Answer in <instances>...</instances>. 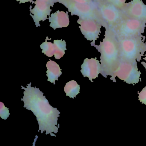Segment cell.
<instances>
[{
	"label": "cell",
	"instance_id": "1",
	"mask_svg": "<svg viewBox=\"0 0 146 146\" xmlns=\"http://www.w3.org/2000/svg\"><path fill=\"white\" fill-rule=\"evenodd\" d=\"M31 83L27 84V87L21 86L24 89V96L21 99L24 103V107L31 111L36 116L38 123V132L45 134H50L51 136L56 137L54 133H58V117L60 112L57 108H54L49 104L48 100L43 96V93L39 88L31 86Z\"/></svg>",
	"mask_w": 146,
	"mask_h": 146
},
{
	"label": "cell",
	"instance_id": "2",
	"mask_svg": "<svg viewBox=\"0 0 146 146\" xmlns=\"http://www.w3.org/2000/svg\"><path fill=\"white\" fill-rule=\"evenodd\" d=\"M105 38L99 45L94 44L92 46L100 52V62L102 65V75L107 78L111 76L117 68L120 62L119 43L115 34L111 28H105Z\"/></svg>",
	"mask_w": 146,
	"mask_h": 146
},
{
	"label": "cell",
	"instance_id": "3",
	"mask_svg": "<svg viewBox=\"0 0 146 146\" xmlns=\"http://www.w3.org/2000/svg\"><path fill=\"white\" fill-rule=\"evenodd\" d=\"M120 48V60L139 62L146 52L145 37L141 35L133 37L117 38Z\"/></svg>",
	"mask_w": 146,
	"mask_h": 146
},
{
	"label": "cell",
	"instance_id": "4",
	"mask_svg": "<svg viewBox=\"0 0 146 146\" xmlns=\"http://www.w3.org/2000/svg\"><path fill=\"white\" fill-rule=\"evenodd\" d=\"M58 2L66 7L69 12L71 13V15H77L79 19L96 20L103 26L98 9L97 2L92 4H83L74 2L71 0H61Z\"/></svg>",
	"mask_w": 146,
	"mask_h": 146
},
{
	"label": "cell",
	"instance_id": "5",
	"mask_svg": "<svg viewBox=\"0 0 146 146\" xmlns=\"http://www.w3.org/2000/svg\"><path fill=\"white\" fill-rule=\"evenodd\" d=\"M146 22L125 16L112 30L117 38L133 37L142 35L145 32Z\"/></svg>",
	"mask_w": 146,
	"mask_h": 146
},
{
	"label": "cell",
	"instance_id": "6",
	"mask_svg": "<svg viewBox=\"0 0 146 146\" xmlns=\"http://www.w3.org/2000/svg\"><path fill=\"white\" fill-rule=\"evenodd\" d=\"M141 75V72L138 69L137 61L120 60L117 68L111 76L110 80L116 82V77H118L127 84L135 85L140 81Z\"/></svg>",
	"mask_w": 146,
	"mask_h": 146
},
{
	"label": "cell",
	"instance_id": "7",
	"mask_svg": "<svg viewBox=\"0 0 146 146\" xmlns=\"http://www.w3.org/2000/svg\"><path fill=\"white\" fill-rule=\"evenodd\" d=\"M98 9L103 23V27L113 29L124 19L125 15L121 10L112 4L103 1L97 2Z\"/></svg>",
	"mask_w": 146,
	"mask_h": 146
},
{
	"label": "cell",
	"instance_id": "8",
	"mask_svg": "<svg viewBox=\"0 0 146 146\" xmlns=\"http://www.w3.org/2000/svg\"><path fill=\"white\" fill-rule=\"evenodd\" d=\"M77 22L80 25L79 28L85 38L88 41H93L91 43L92 46L99 38L102 25L97 21L93 19H79Z\"/></svg>",
	"mask_w": 146,
	"mask_h": 146
},
{
	"label": "cell",
	"instance_id": "9",
	"mask_svg": "<svg viewBox=\"0 0 146 146\" xmlns=\"http://www.w3.org/2000/svg\"><path fill=\"white\" fill-rule=\"evenodd\" d=\"M121 11L127 17L146 22V5L142 0H132L126 3Z\"/></svg>",
	"mask_w": 146,
	"mask_h": 146
},
{
	"label": "cell",
	"instance_id": "10",
	"mask_svg": "<svg viewBox=\"0 0 146 146\" xmlns=\"http://www.w3.org/2000/svg\"><path fill=\"white\" fill-rule=\"evenodd\" d=\"M35 7L33 9L30 7L31 15L35 22L36 27H40V21H44L48 19V16L50 15L52 7L51 4L42 1H34Z\"/></svg>",
	"mask_w": 146,
	"mask_h": 146
},
{
	"label": "cell",
	"instance_id": "11",
	"mask_svg": "<svg viewBox=\"0 0 146 146\" xmlns=\"http://www.w3.org/2000/svg\"><path fill=\"white\" fill-rule=\"evenodd\" d=\"M81 72L83 76L88 77L91 82H93V79L98 77L99 74H102V65L97 57L91 59L86 58L81 65Z\"/></svg>",
	"mask_w": 146,
	"mask_h": 146
},
{
	"label": "cell",
	"instance_id": "12",
	"mask_svg": "<svg viewBox=\"0 0 146 146\" xmlns=\"http://www.w3.org/2000/svg\"><path fill=\"white\" fill-rule=\"evenodd\" d=\"M48 19L50 22V26L55 30L57 28L67 27L69 24L68 12L58 10L56 13L51 14Z\"/></svg>",
	"mask_w": 146,
	"mask_h": 146
},
{
	"label": "cell",
	"instance_id": "13",
	"mask_svg": "<svg viewBox=\"0 0 146 146\" xmlns=\"http://www.w3.org/2000/svg\"><path fill=\"white\" fill-rule=\"evenodd\" d=\"M46 66L47 68L46 76L48 77V81L55 85V81L58 80V77L62 74L60 66L55 62L51 60L47 62Z\"/></svg>",
	"mask_w": 146,
	"mask_h": 146
},
{
	"label": "cell",
	"instance_id": "14",
	"mask_svg": "<svg viewBox=\"0 0 146 146\" xmlns=\"http://www.w3.org/2000/svg\"><path fill=\"white\" fill-rule=\"evenodd\" d=\"M80 87L74 80L70 81L66 83L64 87V92L66 95L73 99L76 98V95L80 93Z\"/></svg>",
	"mask_w": 146,
	"mask_h": 146
},
{
	"label": "cell",
	"instance_id": "15",
	"mask_svg": "<svg viewBox=\"0 0 146 146\" xmlns=\"http://www.w3.org/2000/svg\"><path fill=\"white\" fill-rule=\"evenodd\" d=\"M54 55L56 60H59L63 57L65 54V50H67V44L65 40H54Z\"/></svg>",
	"mask_w": 146,
	"mask_h": 146
},
{
	"label": "cell",
	"instance_id": "16",
	"mask_svg": "<svg viewBox=\"0 0 146 146\" xmlns=\"http://www.w3.org/2000/svg\"><path fill=\"white\" fill-rule=\"evenodd\" d=\"M49 39L48 37H46L45 42H43L40 45V47L41 49L43 50L42 53H44L48 57H52L54 55L55 52L54 44L50 42H47V40Z\"/></svg>",
	"mask_w": 146,
	"mask_h": 146
},
{
	"label": "cell",
	"instance_id": "17",
	"mask_svg": "<svg viewBox=\"0 0 146 146\" xmlns=\"http://www.w3.org/2000/svg\"><path fill=\"white\" fill-rule=\"evenodd\" d=\"M102 1L112 4L116 7L122 10L126 4L127 0H102Z\"/></svg>",
	"mask_w": 146,
	"mask_h": 146
},
{
	"label": "cell",
	"instance_id": "18",
	"mask_svg": "<svg viewBox=\"0 0 146 146\" xmlns=\"http://www.w3.org/2000/svg\"><path fill=\"white\" fill-rule=\"evenodd\" d=\"M1 106V110H0V115L2 119L6 120L9 115V111L8 109L5 107L4 104L2 102H0Z\"/></svg>",
	"mask_w": 146,
	"mask_h": 146
},
{
	"label": "cell",
	"instance_id": "19",
	"mask_svg": "<svg viewBox=\"0 0 146 146\" xmlns=\"http://www.w3.org/2000/svg\"><path fill=\"white\" fill-rule=\"evenodd\" d=\"M139 93V100L142 104L146 105V86Z\"/></svg>",
	"mask_w": 146,
	"mask_h": 146
},
{
	"label": "cell",
	"instance_id": "20",
	"mask_svg": "<svg viewBox=\"0 0 146 146\" xmlns=\"http://www.w3.org/2000/svg\"><path fill=\"white\" fill-rule=\"evenodd\" d=\"M71 1L76 3H83V4H92L96 2L93 0H71Z\"/></svg>",
	"mask_w": 146,
	"mask_h": 146
},
{
	"label": "cell",
	"instance_id": "21",
	"mask_svg": "<svg viewBox=\"0 0 146 146\" xmlns=\"http://www.w3.org/2000/svg\"><path fill=\"white\" fill-rule=\"evenodd\" d=\"M36 1H42L51 4L52 7L54 6L55 3H56L55 0H36Z\"/></svg>",
	"mask_w": 146,
	"mask_h": 146
},
{
	"label": "cell",
	"instance_id": "22",
	"mask_svg": "<svg viewBox=\"0 0 146 146\" xmlns=\"http://www.w3.org/2000/svg\"><path fill=\"white\" fill-rule=\"evenodd\" d=\"M17 1L19 2L20 3H25L26 2H31L34 3V1L33 0H16Z\"/></svg>",
	"mask_w": 146,
	"mask_h": 146
},
{
	"label": "cell",
	"instance_id": "23",
	"mask_svg": "<svg viewBox=\"0 0 146 146\" xmlns=\"http://www.w3.org/2000/svg\"><path fill=\"white\" fill-rule=\"evenodd\" d=\"M145 58H143V59H144V60H145L146 61V54L145 55ZM141 64H142V65H143V66L145 67V68L146 71V62H141Z\"/></svg>",
	"mask_w": 146,
	"mask_h": 146
},
{
	"label": "cell",
	"instance_id": "24",
	"mask_svg": "<svg viewBox=\"0 0 146 146\" xmlns=\"http://www.w3.org/2000/svg\"><path fill=\"white\" fill-rule=\"evenodd\" d=\"M38 138V136L36 135V136H35V139H34V141H33V146H35V144H36V141H37Z\"/></svg>",
	"mask_w": 146,
	"mask_h": 146
},
{
	"label": "cell",
	"instance_id": "25",
	"mask_svg": "<svg viewBox=\"0 0 146 146\" xmlns=\"http://www.w3.org/2000/svg\"><path fill=\"white\" fill-rule=\"evenodd\" d=\"M94 1L96 2H99L101 1L102 0H93Z\"/></svg>",
	"mask_w": 146,
	"mask_h": 146
},
{
	"label": "cell",
	"instance_id": "26",
	"mask_svg": "<svg viewBox=\"0 0 146 146\" xmlns=\"http://www.w3.org/2000/svg\"><path fill=\"white\" fill-rule=\"evenodd\" d=\"M55 1L56 3L58 2L59 1H61V0H55Z\"/></svg>",
	"mask_w": 146,
	"mask_h": 146
}]
</instances>
